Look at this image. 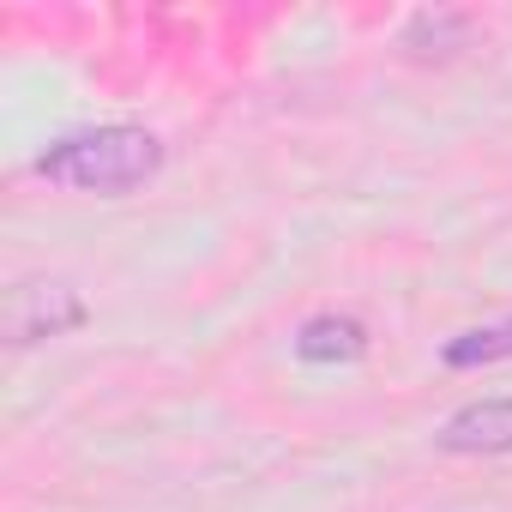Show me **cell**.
<instances>
[{
    "label": "cell",
    "mask_w": 512,
    "mask_h": 512,
    "mask_svg": "<svg viewBox=\"0 0 512 512\" xmlns=\"http://www.w3.org/2000/svg\"><path fill=\"white\" fill-rule=\"evenodd\" d=\"M49 187L67 193H97V199H121L133 187H145L163 169V139L151 127L133 121H109V127H79L67 139H55L49 151H37L31 163Z\"/></svg>",
    "instance_id": "1"
},
{
    "label": "cell",
    "mask_w": 512,
    "mask_h": 512,
    "mask_svg": "<svg viewBox=\"0 0 512 512\" xmlns=\"http://www.w3.org/2000/svg\"><path fill=\"white\" fill-rule=\"evenodd\" d=\"M79 326H85V296L67 278H19L7 290V308H0V332H7L13 350L67 338Z\"/></svg>",
    "instance_id": "2"
},
{
    "label": "cell",
    "mask_w": 512,
    "mask_h": 512,
    "mask_svg": "<svg viewBox=\"0 0 512 512\" xmlns=\"http://www.w3.org/2000/svg\"><path fill=\"white\" fill-rule=\"evenodd\" d=\"M440 452H458V458H494V452H512V398H476L464 410H452L434 434Z\"/></svg>",
    "instance_id": "3"
},
{
    "label": "cell",
    "mask_w": 512,
    "mask_h": 512,
    "mask_svg": "<svg viewBox=\"0 0 512 512\" xmlns=\"http://www.w3.org/2000/svg\"><path fill=\"white\" fill-rule=\"evenodd\" d=\"M296 356L314 362V368L362 362V356H368V326H362L356 314H314V320L296 332Z\"/></svg>",
    "instance_id": "4"
},
{
    "label": "cell",
    "mask_w": 512,
    "mask_h": 512,
    "mask_svg": "<svg viewBox=\"0 0 512 512\" xmlns=\"http://www.w3.org/2000/svg\"><path fill=\"white\" fill-rule=\"evenodd\" d=\"M464 43H470V19L464 13H416L404 25V43L398 49L410 61H452Z\"/></svg>",
    "instance_id": "5"
},
{
    "label": "cell",
    "mask_w": 512,
    "mask_h": 512,
    "mask_svg": "<svg viewBox=\"0 0 512 512\" xmlns=\"http://www.w3.org/2000/svg\"><path fill=\"white\" fill-rule=\"evenodd\" d=\"M506 356H512V320L470 326V332L446 338V350H440L446 368H488V362H506Z\"/></svg>",
    "instance_id": "6"
}]
</instances>
